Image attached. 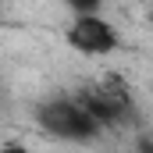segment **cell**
<instances>
[{
    "mask_svg": "<svg viewBox=\"0 0 153 153\" xmlns=\"http://www.w3.org/2000/svg\"><path fill=\"white\" fill-rule=\"evenodd\" d=\"M64 39L82 57H111L121 46V32L107 14H75L64 25Z\"/></svg>",
    "mask_w": 153,
    "mask_h": 153,
    "instance_id": "cell-2",
    "label": "cell"
},
{
    "mask_svg": "<svg viewBox=\"0 0 153 153\" xmlns=\"http://www.w3.org/2000/svg\"><path fill=\"white\" fill-rule=\"evenodd\" d=\"M36 121L39 128L61 143L71 146H89L103 135V128L89 117V111L78 103V96H50L36 107Z\"/></svg>",
    "mask_w": 153,
    "mask_h": 153,
    "instance_id": "cell-1",
    "label": "cell"
},
{
    "mask_svg": "<svg viewBox=\"0 0 153 153\" xmlns=\"http://www.w3.org/2000/svg\"><path fill=\"white\" fill-rule=\"evenodd\" d=\"M0 153H29L22 139H0Z\"/></svg>",
    "mask_w": 153,
    "mask_h": 153,
    "instance_id": "cell-4",
    "label": "cell"
},
{
    "mask_svg": "<svg viewBox=\"0 0 153 153\" xmlns=\"http://www.w3.org/2000/svg\"><path fill=\"white\" fill-rule=\"evenodd\" d=\"M68 11H71V18L75 14H103V7H107V0H61Z\"/></svg>",
    "mask_w": 153,
    "mask_h": 153,
    "instance_id": "cell-3",
    "label": "cell"
}]
</instances>
